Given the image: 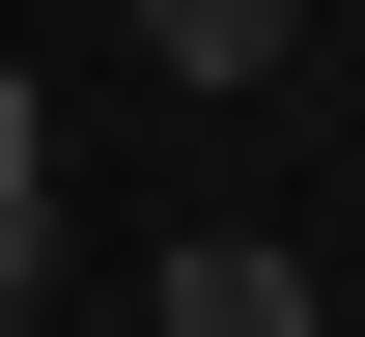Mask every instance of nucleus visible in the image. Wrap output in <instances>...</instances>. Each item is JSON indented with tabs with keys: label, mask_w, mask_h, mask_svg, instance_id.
Segmentation results:
<instances>
[{
	"label": "nucleus",
	"mask_w": 365,
	"mask_h": 337,
	"mask_svg": "<svg viewBox=\"0 0 365 337\" xmlns=\"http://www.w3.org/2000/svg\"><path fill=\"white\" fill-rule=\"evenodd\" d=\"M29 197H56V113H29V56H0V225H29Z\"/></svg>",
	"instance_id": "7ed1b4c3"
},
{
	"label": "nucleus",
	"mask_w": 365,
	"mask_h": 337,
	"mask_svg": "<svg viewBox=\"0 0 365 337\" xmlns=\"http://www.w3.org/2000/svg\"><path fill=\"white\" fill-rule=\"evenodd\" d=\"M309 0H140V85H281Z\"/></svg>",
	"instance_id": "f03ea898"
},
{
	"label": "nucleus",
	"mask_w": 365,
	"mask_h": 337,
	"mask_svg": "<svg viewBox=\"0 0 365 337\" xmlns=\"http://www.w3.org/2000/svg\"><path fill=\"white\" fill-rule=\"evenodd\" d=\"M140 337H309V253H253V225L140 253Z\"/></svg>",
	"instance_id": "f257e3e1"
},
{
	"label": "nucleus",
	"mask_w": 365,
	"mask_h": 337,
	"mask_svg": "<svg viewBox=\"0 0 365 337\" xmlns=\"http://www.w3.org/2000/svg\"><path fill=\"white\" fill-rule=\"evenodd\" d=\"M29 309H56V197H29V225H0V337H29Z\"/></svg>",
	"instance_id": "20e7f679"
}]
</instances>
